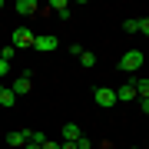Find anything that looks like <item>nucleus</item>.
Returning a JSON list of instances; mask_svg holds the SVG:
<instances>
[{"label":"nucleus","mask_w":149,"mask_h":149,"mask_svg":"<svg viewBox=\"0 0 149 149\" xmlns=\"http://www.w3.org/2000/svg\"><path fill=\"white\" fill-rule=\"evenodd\" d=\"M123 70H129V73H136V70H143V50H126L119 60Z\"/></svg>","instance_id":"2"},{"label":"nucleus","mask_w":149,"mask_h":149,"mask_svg":"<svg viewBox=\"0 0 149 149\" xmlns=\"http://www.w3.org/2000/svg\"><path fill=\"white\" fill-rule=\"evenodd\" d=\"M80 136H83V133H80L76 123H66V126H63V143H76Z\"/></svg>","instance_id":"9"},{"label":"nucleus","mask_w":149,"mask_h":149,"mask_svg":"<svg viewBox=\"0 0 149 149\" xmlns=\"http://www.w3.org/2000/svg\"><path fill=\"white\" fill-rule=\"evenodd\" d=\"M60 149H76V146L73 143H60Z\"/></svg>","instance_id":"18"},{"label":"nucleus","mask_w":149,"mask_h":149,"mask_svg":"<svg viewBox=\"0 0 149 149\" xmlns=\"http://www.w3.org/2000/svg\"><path fill=\"white\" fill-rule=\"evenodd\" d=\"M47 10H53V13L60 17V20H70V3H66V0H53V3L47 7Z\"/></svg>","instance_id":"7"},{"label":"nucleus","mask_w":149,"mask_h":149,"mask_svg":"<svg viewBox=\"0 0 149 149\" xmlns=\"http://www.w3.org/2000/svg\"><path fill=\"white\" fill-rule=\"evenodd\" d=\"M13 10L20 13V17H33L40 7H37V0H17V7H13Z\"/></svg>","instance_id":"6"},{"label":"nucleus","mask_w":149,"mask_h":149,"mask_svg":"<svg viewBox=\"0 0 149 149\" xmlns=\"http://www.w3.org/2000/svg\"><path fill=\"white\" fill-rule=\"evenodd\" d=\"M56 47H60L56 37H33V50H40V53H53Z\"/></svg>","instance_id":"3"},{"label":"nucleus","mask_w":149,"mask_h":149,"mask_svg":"<svg viewBox=\"0 0 149 149\" xmlns=\"http://www.w3.org/2000/svg\"><path fill=\"white\" fill-rule=\"evenodd\" d=\"M13 56H17V50H13V47H3V50H0V60H7V63H10Z\"/></svg>","instance_id":"13"},{"label":"nucleus","mask_w":149,"mask_h":149,"mask_svg":"<svg viewBox=\"0 0 149 149\" xmlns=\"http://www.w3.org/2000/svg\"><path fill=\"white\" fill-rule=\"evenodd\" d=\"M96 106H116V90L100 86V90H96Z\"/></svg>","instance_id":"4"},{"label":"nucleus","mask_w":149,"mask_h":149,"mask_svg":"<svg viewBox=\"0 0 149 149\" xmlns=\"http://www.w3.org/2000/svg\"><path fill=\"white\" fill-rule=\"evenodd\" d=\"M23 149H40V146H37V143H27V146H23Z\"/></svg>","instance_id":"19"},{"label":"nucleus","mask_w":149,"mask_h":149,"mask_svg":"<svg viewBox=\"0 0 149 149\" xmlns=\"http://www.w3.org/2000/svg\"><path fill=\"white\" fill-rule=\"evenodd\" d=\"M116 100H119V103H129V100H136V86H133V83H123L119 90H116Z\"/></svg>","instance_id":"8"},{"label":"nucleus","mask_w":149,"mask_h":149,"mask_svg":"<svg viewBox=\"0 0 149 149\" xmlns=\"http://www.w3.org/2000/svg\"><path fill=\"white\" fill-rule=\"evenodd\" d=\"M73 146H76V149H90L93 143H90V136H80V139H76V143H73Z\"/></svg>","instance_id":"15"},{"label":"nucleus","mask_w":149,"mask_h":149,"mask_svg":"<svg viewBox=\"0 0 149 149\" xmlns=\"http://www.w3.org/2000/svg\"><path fill=\"white\" fill-rule=\"evenodd\" d=\"M10 90H13V96H27V93L33 90V80H30V73H23L20 80H13V86H10Z\"/></svg>","instance_id":"5"},{"label":"nucleus","mask_w":149,"mask_h":149,"mask_svg":"<svg viewBox=\"0 0 149 149\" xmlns=\"http://www.w3.org/2000/svg\"><path fill=\"white\" fill-rule=\"evenodd\" d=\"M10 73V63H7V60H0V76H7Z\"/></svg>","instance_id":"16"},{"label":"nucleus","mask_w":149,"mask_h":149,"mask_svg":"<svg viewBox=\"0 0 149 149\" xmlns=\"http://www.w3.org/2000/svg\"><path fill=\"white\" fill-rule=\"evenodd\" d=\"M40 149H60V143H50V139H47V143H43Z\"/></svg>","instance_id":"17"},{"label":"nucleus","mask_w":149,"mask_h":149,"mask_svg":"<svg viewBox=\"0 0 149 149\" xmlns=\"http://www.w3.org/2000/svg\"><path fill=\"white\" fill-rule=\"evenodd\" d=\"M0 10H3V0H0Z\"/></svg>","instance_id":"20"},{"label":"nucleus","mask_w":149,"mask_h":149,"mask_svg":"<svg viewBox=\"0 0 149 149\" xmlns=\"http://www.w3.org/2000/svg\"><path fill=\"white\" fill-rule=\"evenodd\" d=\"M33 37H37L33 30H27V27H17V30L10 33V47H13V50H27V47H33Z\"/></svg>","instance_id":"1"},{"label":"nucleus","mask_w":149,"mask_h":149,"mask_svg":"<svg viewBox=\"0 0 149 149\" xmlns=\"http://www.w3.org/2000/svg\"><path fill=\"white\" fill-rule=\"evenodd\" d=\"M13 103H17V96H13V90H10V86H0V106H7V109H10Z\"/></svg>","instance_id":"11"},{"label":"nucleus","mask_w":149,"mask_h":149,"mask_svg":"<svg viewBox=\"0 0 149 149\" xmlns=\"http://www.w3.org/2000/svg\"><path fill=\"white\" fill-rule=\"evenodd\" d=\"M136 33H143V37L149 33V20H146V17H143V20H136Z\"/></svg>","instance_id":"14"},{"label":"nucleus","mask_w":149,"mask_h":149,"mask_svg":"<svg viewBox=\"0 0 149 149\" xmlns=\"http://www.w3.org/2000/svg\"><path fill=\"white\" fill-rule=\"evenodd\" d=\"M27 136H30V129H17V133L7 136V143L10 146H27Z\"/></svg>","instance_id":"10"},{"label":"nucleus","mask_w":149,"mask_h":149,"mask_svg":"<svg viewBox=\"0 0 149 149\" xmlns=\"http://www.w3.org/2000/svg\"><path fill=\"white\" fill-rule=\"evenodd\" d=\"M80 63H83L86 70H90V66H96V56L90 53V50H83V53H80Z\"/></svg>","instance_id":"12"}]
</instances>
